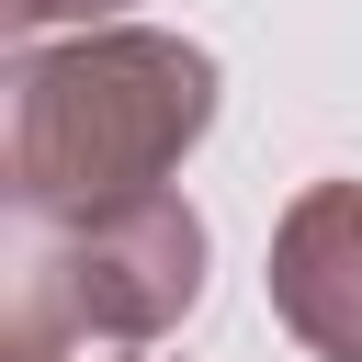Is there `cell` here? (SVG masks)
Segmentation results:
<instances>
[{"label":"cell","mask_w":362,"mask_h":362,"mask_svg":"<svg viewBox=\"0 0 362 362\" xmlns=\"http://www.w3.org/2000/svg\"><path fill=\"white\" fill-rule=\"evenodd\" d=\"M0 362H136V351H90L68 328H34V317H0Z\"/></svg>","instance_id":"cell-5"},{"label":"cell","mask_w":362,"mask_h":362,"mask_svg":"<svg viewBox=\"0 0 362 362\" xmlns=\"http://www.w3.org/2000/svg\"><path fill=\"white\" fill-rule=\"evenodd\" d=\"M192 305H204V215L181 192H147L79 226H34L11 272V317L68 328L90 351H158Z\"/></svg>","instance_id":"cell-2"},{"label":"cell","mask_w":362,"mask_h":362,"mask_svg":"<svg viewBox=\"0 0 362 362\" xmlns=\"http://www.w3.org/2000/svg\"><path fill=\"white\" fill-rule=\"evenodd\" d=\"M260 294L317 362H362V181H305L272 215Z\"/></svg>","instance_id":"cell-3"},{"label":"cell","mask_w":362,"mask_h":362,"mask_svg":"<svg viewBox=\"0 0 362 362\" xmlns=\"http://www.w3.org/2000/svg\"><path fill=\"white\" fill-rule=\"evenodd\" d=\"M136 0H0V23H11V45H45L57 23L68 34H90V23H124Z\"/></svg>","instance_id":"cell-4"},{"label":"cell","mask_w":362,"mask_h":362,"mask_svg":"<svg viewBox=\"0 0 362 362\" xmlns=\"http://www.w3.org/2000/svg\"><path fill=\"white\" fill-rule=\"evenodd\" d=\"M215 124V57L158 23H90L68 45H11L0 181L23 226H79L170 192Z\"/></svg>","instance_id":"cell-1"}]
</instances>
